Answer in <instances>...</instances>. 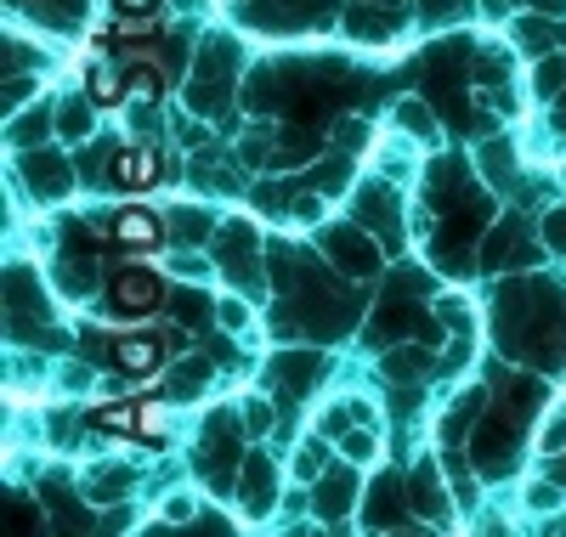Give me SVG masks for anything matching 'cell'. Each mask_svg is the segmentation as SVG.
Wrapping results in <instances>:
<instances>
[{"instance_id":"1","label":"cell","mask_w":566,"mask_h":537,"mask_svg":"<svg viewBox=\"0 0 566 537\" xmlns=\"http://www.w3.org/2000/svg\"><path fill=\"white\" fill-rule=\"evenodd\" d=\"M239 435H250V430H244V419H232V413H210V424H205V435H199V470L210 475L216 493H227V486H232Z\"/></svg>"},{"instance_id":"2","label":"cell","mask_w":566,"mask_h":537,"mask_svg":"<svg viewBox=\"0 0 566 537\" xmlns=\"http://www.w3.org/2000/svg\"><path fill=\"white\" fill-rule=\"evenodd\" d=\"M199 74H193V108L199 114H221L227 108V91H232V74H239V57H232L227 40H210L199 52Z\"/></svg>"},{"instance_id":"3","label":"cell","mask_w":566,"mask_h":537,"mask_svg":"<svg viewBox=\"0 0 566 537\" xmlns=\"http://www.w3.org/2000/svg\"><path fill=\"white\" fill-rule=\"evenodd\" d=\"M323 250H328V261H335V266H346V272H357V277H368L374 266H380V238H368V232H357V227L323 232Z\"/></svg>"},{"instance_id":"4","label":"cell","mask_w":566,"mask_h":537,"mask_svg":"<svg viewBox=\"0 0 566 537\" xmlns=\"http://www.w3.org/2000/svg\"><path fill=\"white\" fill-rule=\"evenodd\" d=\"M221 266L232 272V283L244 295H261V266H255V227H227V243H221Z\"/></svg>"},{"instance_id":"5","label":"cell","mask_w":566,"mask_h":537,"mask_svg":"<svg viewBox=\"0 0 566 537\" xmlns=\"http://www.w3.org/2000/svg\"><path fill=\"white\" fill-rule=\"evenodd\" d=\"M357 215L368 221V232L380 238V243H402V215H397V199H391V187H363L357 192Z\"/></svg>"},{"instance_id":"6","label":"cell","mask_w":566,"mask_h":537,"mask_svg":"<svg viewBox=\"0 0 566 537\" xmlns=\"http://www.w3.org/2000/svg\"><path fill=\"white\" fill-rule=\"evenodd\" d=\"M23 176H29V187H34V199H63L69 192V159L63 154H52V148H29L23 154Z\"/></svg>"},{"instance_id":"7","label":"cell","mask_w":566,"mask_h":537,"mask_svg":"<svg viewBox=\"0 0 566 537\" xmlns=\"http://www.w3.org/2000/svg\"><path fill=\"white\" fill-rule=\"evenodd\" d=\"M312 504H317V515H323V520H346V515H352V504H357V470H346V464H340L335 475H323Z\"/></svg>"},{"instance_id":"8","label":"cell","mask_w":566,"mask_h":537,"mask_svg":"<svg viewBox=\"0 0 566 537\" xmlns=\"http://www.w3.org/2000/svg\"><path fill=\"white\" fill-rule=\"evenodd\" d=\"M408 493H413V509L424 515V520H448V493H442V475H437V464L431 459H419V470L408 475Z\"/></svg>"},{"instance_id":"9","label":"cell","mask_w":566,"mask_h":537,"mask_svg":"<svg viewBox=\"0 0 566 537\" xmlns=\"http://www.w3.org/2000/svg\"><path fill=\"white\" fill-rule=\"evenodd\" d=\"M363 526H374V531H380V526H402V486H397V475H374Z\"/></svg>"},{"instance_id":"10","label":"cell","mask_w":566,"mask_h":537,"mask_svg":"<svg viewBox=\"0 0 566 537\" xmlns=\"http://www.w3.org/2000/svg\"><path fill=\"white\" fill-rule=\"evenodd\" d=\"M317 373H323V362H317L312 351H283V357L272 362L277 390H290V397H306V390L317 385Z\"/></svg>"},{"instance_id":"11","label":"cell","mask_w":566,"mask_h":537,"mask_svg":"<svg viewBox=\"0 0 566 537\" xmlns=\"http://www.w3.org/2000/svg\"><path fill=\"white\" fill-rule=\"evenodd\" d=\"M510 442H515V424L510 419H488L476 430V442H470V453H476L482 470H504L510 464Z\"/></svg>"},{"instance_id":"12","label":"cell","mask_w":566,"mask_h":537,"mask_svg":"<svg viewBox=\"0 0 566 537\" xmlns=\"http://www.w3.org/2000/svg\"><path fill=\"white\" fill-rule=\"evenodd\" d=\"M272 493H277L272 464H266V459H250V470H244V481H239L244 509H250V515H266V509H272Z\"/></svg>"},{"instance_id":"13","label":"cell","mask_w":566,"mask_h":537,"mask_svg":"<svg viewBox=\"0 0 566 537\" xmlns=\"http://www.w3.org/2000/svg\"><path fill=\"white\" fill-rule=\"evenodd\" d=\"M346 29H352L357 40H391V34H397V18L380 12L374 0H357V7L346 12Z\"/></svg>"},{"instance_id":"14","label":"cell","mask_w":566,"mask_h":537,"mask_svg":"<svg viewBox=\"0 0 566 537\" xmlns=\"http://www.w3.org/2000/svg\"><path fill=\"white\" fill-rule=\"evenodd\" d=\"M159 301V283L148 277V272H125L119 283H114V306L119 312H148Z\"/></svg>"},{"instance_id":"15","label":"cell","mask_w":566,"mask_h":537,"mask_svg":"<svg viewBox=\"0 0 566 537\" xmlns=\"http://www.w3.org/2000/svg\"><path fill=\"white\" fill-rule=\"evenodd\" d=\"M114 238L130 243V250H148V243L165 238V227H159V215H148V210H125V215L114 221Z\"/></svg>"},{"instance_id":"16","label":"cell","mask_w":566,"mask_h":537,"mask_svg":"<svg viewBox=\"0 0 566 537\" xmlns=\"http://www.w3.org/2000/svg\"><path fill=\"white\" fill-rule=\"evenodd\" d=\"M312 154H317V141H312L306 130H283V136H277L272 165H277V170H290V165H312Z\"/></svg>"},{"instance_id":"17","label":"cell","mask_w":566,"mask_h":537,"mask_svg":"<svg viewBox=\"0 0 566 537\" xmlns=\"http://www.w3.org/2000/svg\"><path fill=\"white\" fill-rule=\"evenodd\" d=\"M470 413H482V390H464V397L448 408V424H442V435H448V442H459V435H464Z\"/></svg>"},{"instance_id":"18","label":"cell","mask_w":566,"mask_h":537,"mask_svg":"<svg viewBox=\"0 0 566 537\" xmlns=\"http://www.w3.org/2000/svg\"><path fill=\"white\" fill-rule=\"evenodd\" d=\"M57 130H63L69 141H85V136H91V108L80 103V96H74V103H63V108H57Z\"/></svg>"},{"instance_id":"19","label":"cell","mask_w":566,"mask_h":537,"mask_svg":"<svg viewBox=\"0 0 566 537\" xmlns=\"http://www.w3.org/2000/svg\"><path fill=\"white\" fill-rule=\"evenodd\" d=\"M566 85V52H549L544 63H538V74H533V91L538 96H555Z\"/></svg>"},{"instance_id":"20","label":"cell","mask_w":566,"mask_h":537,"mask_svg":"<svg viewBox=\"0 0 566 537\" xmlns=\"http://www.w3.org/2000/svg\"><path fill=\"white\" fill-rule=\"evenodd\" d=\"M424 368H431V357H424V351H386V373L391 379H419Z\"/></svg>"},{"instance_id":"21","label":"cell","mask_w":566,"mask_h":537,"mask_svg":"<svg viewBox=\"0 0 566 537\" xmlns=\"http://www.w3.org/2000/svg\"><path fill=\"white\" fill-rule=\"evenodd\" d=\"M413 317H419L413 306H391V312H380V317H374V323H380V328H374V339H402Z\"/></svg>"},{"instance_id":"22","label":"cell","mask_w":566,"mask_h":537,"mask_svg":"<svg viewBox=\"0 0 566 537\" xmlns=\"http://www.w3.org/2000/svg\"><path fill=\"white\" fill-rule=\"evenodd\" d=\"M210 379V362H187V368H176V379H170V397H193V390Z\"/></svg>"},{"instance_id":"23","label":"cell","mask_w":566,"mask_h":537,"mask_svg":"<svg viewBox=\"0 0 566 537\" xmlns=\"http://www.w3.org/2000/svg\"><path fill=\"white\" fill-rule=\"evenodd\" d=\"M154 170H159V159H154V154H130V159H119V165H114V176H119V181H148Z\"/></svg>"},{"instance_id":"24","label":"cell","mask_w":566,"mask_h":537,"mask_svg":"<svg viewBox=\"0 0 566 537\" xmlns=\"http://www.w3.org/2000/svg\"><path fill=\"white\" fill-rule=\"evenodd\" d=\"M560 448H566V408H555L549 424L538 430V453H560Z\"/></svg>"},{"instance_id":"25","label":"cell","mask_w":566,"mask_h":537,"mask_svg":"<svg viewBox=\"0 0 566 537\" xmlns=\"http://www.w3.org/2000/svg\"><path fill=\"white\" fill-rule=\"evenodd\" d=\"M119 362H125V368H154V362H159V346H142V339H125V346H119Z\"/></svg>"},{"instance_id":"26","label":"cell","mask_w":566,"mask_h":537,"mask_svg":"<svg viewBox=\"0 0 566 537\" xmlns=\"http://www.w3.org/2000/svg\"><path fill=\"white\" fill-rule=\"evenodd\" d=\"M239 419H244V430H250V435H266V430H272V408H266L261 397H250Z\"/></svg>"},{"instance_id":"27","label":"cell","mask_w":566,"mask_h":537,"mask_svg":"<svg viewBox=\"0 0 566 537\" xmlns=\"http://www.w3.org/2000/svg\"><path fill=\"white\" fill-rule=\"evenodd\" d=\"M170 227H176V232H181L187 243H199V232H205L210 221H205L199 210H176V215H170Z\"/></svg>"},{"instance_id":"28","label":"cell","mask_w":566,"mask_h":537,"mask_svg":"<svg viewBox=\"0 0 566 537\" xmlns=\"http://www.w3.org/2000/svg\"><path fill=\"white\" fill-rule=\"evenodd\" d=\"M419 7H424V18H431V23H453L464 12V0H419Z\"/></svg>"},{"instance_id":"29","label":"cell","mask_w":566,"mask_h":537,"mask_svg":"<svg viewBox=\"0 0 566 537\" xmlns=\"http://www.w3.org/2000/svg\"><path fill=\"white\" fill-rule=\"evenodd\" d=\"M544 238H549V250H560V255H566V210H555V215L544 221Z\"/></svg>"},{"instance_id":"30","label":"cell","mask_w":566,"mask_h":537,"mask_svg":"<svg viewBox=\"0 0 566 537\" xmlns=\"http://www.w3.org/2000/svg\"><path fill=\"white\" fill-rule=\"evenodd\" d=\"M340 448H346V459H374V435H368V430H357V435H346Z\"/></svg>"},{"instance_id":"31","label":"cell","mask_w":566,"mask_h":537,"mask_svg":"<svg viewBox=\"0 0 566 537\" xmlns=\"http://www.w3.org/2000/svg\"><path fill=\"white\" fill-rule=\"evenodd\" d=\"M402 125H408L413 136H431V114H424V108H413V103H402Z\"/></svg>"},{"instance_id":"32","label":"cell","mask_w":566,"mask_h":537,"mask_svg":"<svg viewBox=\"0 0 566 537\" xmlns=\"http://www.w3.org/2000/svg\"><path fill=\"white\" fill-rule=\"evenodd\" d=\"M295 470H301V475H317V470H323V448H317V442H306V448H301V459H295Z\"/></svg>"},{"instance_id":"33","label":"cell","mask_w":566,"mask_h":537,"mask_svg":"<svg viewBox=\"0 0 566 537\" xmlns=\"http://www.w3.org/2000/svg\"><path fill=\"white\" fill-rule=\"evenodd\" d=\"M221 323H227V328H244V323H250V312H244L239 301H227V306H221Z\"/></svg>"},{"instance_id":"34","label":"cell","mask_w":566,"mask_h":537,"mask_svg":"<svg viewBox=\"0 0 566 537\" xmlns=\"http://www.w3.org/2000/svg\"><path fill=\"white\" fill-rule=\"evenodd\" d=\"M29 91H34V85H29V80H23V85H18V80H12V85H7V108H18V103H23V96H29Z\"/></svg>"},{"instance_id":"35","label":"cell","mask_w":566,"mask_h":537,"mask_svg":"<svg viewBox=\"0 0 566 537\" xmlns=\"http://www.w3.org/2000/svg\"><path fill=\"white\" fill-rule=\"evenodd\" d=\"M533 12H544V18H555V12H566V0H527Z\"/></svg>"},{"instance_id":"36","label":"cell","mask_w":566,"mask_h":537,"mask_svg":"<svg viewBox=\"0 0 566 537\" xmlns=\"http://www.w3.org/2000/svg\"><path fill=\"white\" fill-rule=\"evenodd\" d=\"M119 7H130V12H148V7H154V0H119Z\"/></svg>"},{"instance_id":"37","label":"cell","mask_w":566,"mask_h":537,"mask_svg":"<svg viewBox=\"0 0 566 537\" xmlns=\"http://www.w3.org/2000/svg\"><path fill=\"white\" fill-rule=\"evenodd\" d=\"M560 136H566V96H560Z\"/></svg>"}]
</instances>
